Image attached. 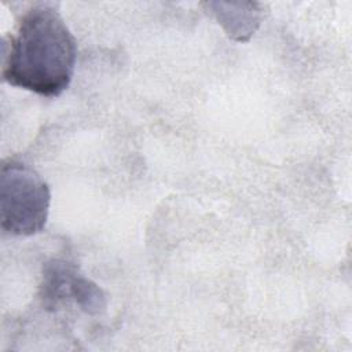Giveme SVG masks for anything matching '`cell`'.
<instances>
[{"label": "cell", "instance_id": "1", "mask_svg": "<svg viewBox=\"0 0 352 352\" xmlns=\"http://www.w3.org/2000/svg\"><path fill=\"white\" fill-rule=\"evenodd\" d=\"M77 43L55 6L38 3L21 16L4 44L3 80L37 95L59 96L72 82Z\"/></svg>", "mask_w": 352, "mask_h": 352}, {"label": "cell", "instance_id": "2", "mask_svg": "<svg viewBox=\"0 0 352 352\" xmlns=\"http://www.w3.org/2000/svg\"><path fill=\"white\" fill-rule=\"evenodd\" d=\"M1 228L12 236H30L44 230L51 190L29 164L10 158L0 170Z\"/></svg>", "mask_w": 352, "mask_h": 352}, {"label": "cell", "instance_id": "3", "mask_svg": "<svg viewBox=\"0 0 352 352\" xmlns=\"http://www.w3.org/2000/svg\"><path fill=\"white\" fill-rule=\"evenodd\" d=\"M41 298L45 305L72 300L87 314H98L106 305L102 290L77 274L72 264L60 260H54L44 267Z\"/></svg>", "mask_w": 352, "mask_h": 352}]
</instances>
